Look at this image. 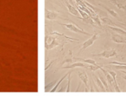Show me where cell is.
Returning <instances> with one entry per match:
<instances>
[{
    "instance_id": "5bb4252c",
    "label": "cell",
    "mask_w": 126,
    "mask_h": 97,
    "mask_svg": "<svg viewBox=\"0 0 126 97\" xmlns=\"http://www.w3.org/2000/svg\"><path fill=\"white\" fill-rule=\"evenodd\" d=\"M68 55L69 56H67V57H66V59L62 61V64H71V63L74 62V58L73 57L72 51H69V52H68Z\"/></svg>"
},
{
    "instance_id": "ac0fdd59",
    "label": "cell",
    "mask_w": 126,
    "mask_h": 97,
    "mask_svg": "<svg viewBox=\"0 0 126 97\" xmlns=\"http://www.w3.org/2000/svg\"><path fill=\"white\" fill-rule=\"evenodd\" d=\"M71 74H72V71H69V74H68V82H67V92H70V82H71Z\"/></svg>"
},
{
    "instance_id": "ffe728a7",
    "label": "cell",
    "mask_w": 126,
    "mask_h": 97,
    "mask_svg": "<svg viewBox=\"0 0 126 97\" xmlns=\"http://www.w3.org/2000/svg\"><path fill=\"white\" fill-rule=\"evenodd\" d=\"M122 77L124 78V80H126V75H125V74H124V75H123V76H122Z\"/></svg>"
},
{
    "instance_id": "7a4b0ae2",
    "label": "cell",
    "mask_w": 126,
    "mask_h": 97,
    "mask_svg": "<svg viewBox=\"0 0 126 97\" xmlns=\"http://www.w3.org/2000/svg\"><path fill=\"white\" fill-rule=\"evenodd\" d=\"M93 57H98V58H105V59H110L112 57H117V52L115 49H108V50H105L102 52L98 54H92Z\"/></svg>"
},
{
    "instance_id": "8992f818",
    "label": "cell",
    "mask_w": 126,
    "mask_h": 97,
    "mask_svg": "<svg viewBox=\"0 0 126 97\" xmlns=\"http://www.w3.org/2000/svg\"><path fill=\"white\" fill-rule=\"evenodd\" d=\"M45 17L47 20H55V19H57V18H61V16H60L59 13L55 12V11H51L46 10Z\"/></svg>"
},
{
    "instance_id": "8fae6325",
    "label": "cell",
    "mask_w": 126,
    "mask_h": 97,
    "mask_svg": "<svg viewBox=\"0 0 126 97\" xmlns=\"http://www.w3.org/2000/svg\"><path fill=\"white\" fill-rule=\"evenodd\" d=\"M108 28H110V30H112L115 33L121 35H126V31L123 28H119V27H115V26H108Z\"/></svg>"
},
{
    "instance_id": "4fadbf2b",
    "label": "cell",
    "mask_w": 126,
    "mask_h": 97,
    "mask_svg": "<svg viewBox=\"0 0 126 97\" xmlns=\"http://www.w3.org/2000/svg\"><path fill=\"white\" fill-rule=\"evenodd\" d=\"M100 6H102V7L104 8V9L105 10V11H107V12L109 13V14L110 15V16H112L113 17H115V18H118V15H117V13L116 12V11H114L113 10H111V9H109L107 6H105V5H104L103 4H98Z\"/></svg>"
},
{
    "instance_id": "9c48e42d",
    "label": "cell",
    "mask_w": 126,
    "mask_h": 97,
    "mask_svg": "<svg viewBox=\"0 0 126 97\" xmlns=\"http://www.w3.org/2000/svg\"><path fill=\"white\" fill-rule=\"evenodd\" d=\"M65 4H66V6H67V10H68V11H69V13H70V14H72L73 16H78V15H79V11H78L77 8L74 7V6H73L71 4H69L67 1H66V2H65Z\"/></svg>"
},
{
    "instance_id": "44dd1931",
    "label": "cell",
    "mask_w": 126,
    "mask_h": 97,
    "mask_svg": "<svg viewBox=\"0 0 126 97\" xmlns=\"http://www.w3.org/2000/svg\"><path fill=\"white\" fill-rule=\"evenodd\" d=\"M66 1H67V0H63V2H64V3H65V2H66Z\"/></svg>"
},
{
    "instance_id": "52a82bcc",
    "label": "cell",
    "mask_w": 126,
    "mask_h": 97,
    "mask_svg": "<svg viewBox=\"0 0 126 97\" xmlns=\"http://www.w3.org/2000/svg\"><path fill=\"white\" fill-rule=\"evenodd\" d=\"M87 68V65L84 64L82 62H79V61H76L75 63H73L72 64H68L67 66H64L63 69H74V68Z\"/></svg>"
},
{
    "instance_id": "d6986e66",
    "label": "cell",
    "mask_w": 126,
    "mask_h": 97,
    "mask_svg": "<svg viewBox=\"0 0 126 97\" xmlns=\"http://www.w3.org/2000/svg\"><path fill=\"white\" fill-rule=\"evenodd\" d=\"M120 72L123 73V74H125L126 75V71H123V70H120Z\"/></svg>"
},
{
    "instance_id": "277c9868",
    "label": "cell",
    "mask_w": 126,
    "mask_h": 97,
    "mask_svg": "<svg viewBox=\"0 0 126 97\" xmlns=\"http://www.w3.org/2000/svg\"><path fill=\"white\" fill-rule=\"evenodd\" d=\"M110 39L113 42L117 44H126V39L124 38L123 35H118V34L115 33L114 32L113 34H111V36H110Z\"/></svg>"
},
{
    "instance_id": "6da1fadb",
    "label": "cell",
    "mask_w": 126,
    "mask_h": 97,
    "mask_svg": "<svg viewBox=\"0 0 126 97\" xmlns=\"http://www.w3.org/2000/svg\"><path fill=\"white\" fill-rule=\"evenodd\" d=\"M60 24L64 27V28H66L67 29L70 30V31H72V32H74V33H76V34H81V35H86V36H90L89 33H87V32L85 31V30L81 29L80 28L76 26L74 23H60Z\"/></svg>"
},
{
    "instance_id": "30bf717a",
    "label": "cell",
    "mask_w": 126,
    "mask_h": 97,
    "mask_svg": "<svg viewBox=\"0 0 126 97\" xmlns=\"http://www.w3.org/2000/svg\"><path fill=\"white\" fill-rule=\"evenodd\" d=\"M108 72L110 73L112 77H113V84H114V88H115V90L117 92H121L120 88H119L118 85H117V73L113 71H109Z\"/></svg>"
},
{
    "instance_id": "ba28073f",
    "label": "cell",
    "mask_w": 126,
    "mask_h": 97,
    "mask_svg": "<svg viewBox=\"0 0 126 97\" xmlns=\"http://www.w3.org/2000/svg\"><path fill=\"white\" fill-rule=\"evenodd\" d=\"M78 76H79V77L80 78L81 82L84 83V85L88 89L89 86H88V76H87V74H86V72H84V71H79V72H78Z\"/></svg>"
},
{
    "instance_id": "e0dca14e",
    "label": "cell",
    "mask_w": 126,
    "mask_h": 97,
    "mask_svg": "<svg viewBox=\"0 0 126 97\" xmlns=\"http://www.w3.org/2000/svg\"><path fill=\"white\" fill-rule=\"evenodd\" d=\"M99 78H100V80H101V82L103 83V84H104V86H105V89H106V91H108V89H109V86H108V83H106V81H105V79L103 77V76H101V75H99Z\"/></svg>"
},
{
    "instance_id": "9a60e30c",
    "label": "cell",
    "mask_w": 126,
    "mask_h": 97,
    "mask_svg": "<svg viewBox=\"0 0 126 97\" xmlns=\"http://www.w3.org/2000/svg\"><path fill=\"white\" fill-rule=\"evenodd\" d=\"M93 77H94L95 79V82H96L97 85L98 86V88H100V89L102 90V91H106V89H105V86H104L103 83L101 82V80H100V78L98 77V76H97L96 75H93Z\"/></svg>"
},
{
    "instance_id": "7c38bea8",
    "label": "cell",
    "mask_w": 126,
    "mask_h": 97,
    "mask_svg": "<svg viewBox=\"0 0 126 97\" xmlns=\"http://www.w3.org/2000/svg\"><path fill=\"white\" fill-rule=\"evenodd\" d=\"M100 20H101V22L104 23V24L108 25V26H115V27L117 26V23H114V22L111 21L110 18L105 17V16H102V17H100Z\"/></svg>"
},
{
    "instance_id": "3957f363",
    "label": "cell",
    "mask_w": 126,
    "mask_h": 97,
    "mask_svg": "<svg viewBox=\"0 0 126 97\" xmlns=\"http://www.w3.org/2000/svg\"><path fill=\"white\" fill-rule=\"evenodd\" d=\"M98 38V34H94V35H93L91 37H90V39H88L86 41H85L84 43H83L82 47H81V48L79 49V52H82V51H84L85 49L88 48L89 47H91L92 45H93V43H94V41H96L97 39Z\"/></svg>"
},
{
    "instance_id": "2e32d148",
    "label": "cell",
    "mask_w": 126,
    "mask_h": 97,
    "mask_svg": "<svg viewBox=\"0 0 126 97\" xmlns=\"http://www.w3.org/2000/svg\"><path fill=\"white\" fill-rule=\"evenodd\" d=\"M67 75H68V73H67V74H66L65 76H62V78H61V79H60V81L57 83V84H56L55 86H54V88H53V89H52V90H50V92H52V93H53V92H54V91H55V90H56V88H57L58 87H59V85L61 84V82H62L63 80H64L66 77H67Z\"/></svg>"
},
{
    "instance_id": "5b68a950",
    "label": "cell",
    "mask_w": 126,
    "mask_h": 97,
    "mask_svg": "<svg viewBox=\"0 0 126 97\" xmlns=\"http://www.w3.org/2000/svg\"><path fill=\"white\" fill-rule=\"evenodd\" d=\"M110 2L118 9L126 11V0H110Z\"/></svg>"
}]
</instances>
